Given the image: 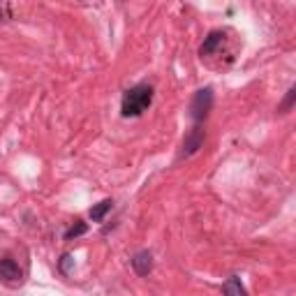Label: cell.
<instances>
[{
    "instance_id": "1",
    "label": "cell",
    "mask_w": 296,
    "mask_h": 296,
    "mask_svg": "<svg viewBox=\"0 0 296 296\" xmlns=\"http://www.w3.org/2000/svg\"><path fill=\"white\" fill-rule=\"evenodd\" d=\"M151 102H153V86L151 83H136L130 90H125L121 111L125 118H136L151 107Z\"/></svg>"
},
{
    "instance_id": "2",
    "label": "cell",
    "mask_w": 296,
    "mask_h": 296,
    "mask_svg": "<svg viewBox=\"0 0 296 296\" xmlns=\"http://www.w3.org/2000/svg\"><path fill=\"white\" fill-rule=\"evenodd\" d=\"M211 107H213V90L211 88H201V90L194 93L192 97V104H190V116H192V121H204L206 116H209Z\"/></svg>"
},
{
    "instance_id": "3",
    "label": "cell",
    "mask_w": 296,
    "mask_h": 296,
    "mask_svg": "<svg viewBox=\"0 0 296 296\" xmlns=\"http://www.w3.org/2000/svg\"><path fill=\"white\" fill-rule=\"evenodd\" d=\"M201 146H204V130L197 125V127H192V130H190V134L185 136V141H183V157L194 155Z\"/></svg>"
},
{
    "instance_id": "4",
    "label": "cell",
    "mask_w": 296,
    "mask_h": 296,
    "mask_svg": "<svg viewBox=\"0 0 296 296\" xmlns=\"http://www.w3.org/2000/svg\"><path fill=\"white\" fill-rule=\"evenodd\" d=\"M132 268H134L136 276H148V273L153 271V255L148 253V250H141V253H136L134 257H132Z\"/></svg>"
},
{
    "instance_id": "5",
    "label": "cell",
    "mask_w": 296,
    "mask_h": 296,
    "mask_svg": "<svg viewBox=\"0 0 296 296\" xmlns=\"http://www.w3.org/2000/svg\"><path fill=\"white\" fill-rule=\"evenodd\" d=\"M0 276L5 278L7 282H16V280H21V268H19V264H16L14 259L5 257L3 262H0Z\"/></svg>"
},
{
    "instance_id": "6",
    "label": "cell",
    "mask_w": 296,
    "mask_h": 296,
    "mask_svg": "<svg viewBox=\"0 0 296 296\" xmlns=\"http://www.w3.org/2000/svg\"><path fill=\"white\" fill-rule=\"evenodd\" d=\"M222 39H224V33H222V30H213V33H211L209 37L204 39V44L199 47V54H201V56H211V54L215 51V49H218L220 44H222Z\"/></svg>"
},
{
    "instance_id": "7",
    "label": "cell",
    "mask_w": 296,
    "mask_h": 296,
    "mask_svg": "<svg viewBox=\"0 0 296 296\" xmlns=\"http://www.w3.org/2000/svg\"><path fill=\"white\" fill-rule=\"evenodd\" d=\"M111 206H113V201L111 199H104V201H100V204H95L90 209V218H93V222H102L104 220V215L111 211Z\"/></svg>"
},
{
    "instance_id": "8",
    "label": "cell",
    "mask_w": 296,
    "mask_h": 296,
    "mask_svg": "<svg viewBox=\"0 0 296 296\" xmlns=\"http://www.w3.org/2000/svg\"><path fill=\"white\" fill-rule=\"evenodd\" d=\"M88 232V224L86 222H81V220H77V222L72 224V227L65 232V241H72V238H79V236H83V234Z\"/></svg>"
},
{
    "instance_id": "9",
    "label": "cell",
    "mask_w": 296,
    "mask_h": 296,
    "mask_svg": "<svg viewBox=\"0 0 296 296\" xmlns=\"http://www.w3.org/2000/svg\"><path fill=\"white\" fill-rule=\"evenodd\" d=\"M222 291L224 294H245V287L241 285V278H229L222 285Z\"/></svg>"
},
{
    "instance_id": "10",
    "label": "cell",
    "mask_w": 296,
    "mask_h": 296,
    "mask_svg": "<svg viewBox=\"0 0 296 296\" xmlns=\"http://www.w3.org/2000/svg\"><path fill=\"white\" fill-rule=\"evenodd\" d=\"M294 104H296V86H291L289 90H287L285 100L280 102V107H278V111H280V113H287L291 107H294Z\"/></svg>"
},
{
    "instance_id": "11",
    "label": "cell",
    "mask_w": 296,
    "mask_h": 296,
    "mask_svg": "<svg viewBox=\"0 0 296 296\" xmlns=\"http://www.w3.org/2000/svg\"><path fill=\"white\" fill-rule=\"evenodd\" d=\"M72 266H74V259H72V255H63V259H60V271L67 276L70 271H72Z\"/></svg>"
}]
</instances>
